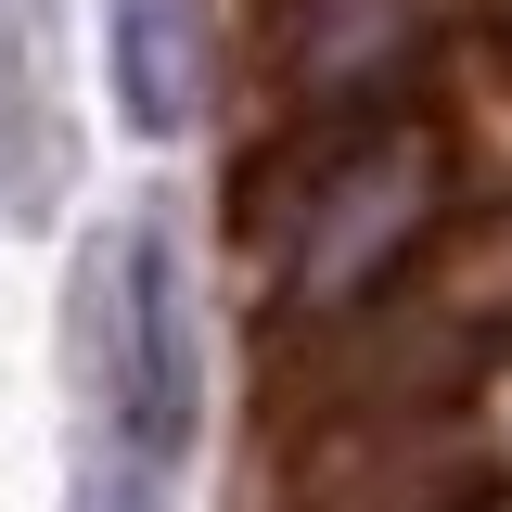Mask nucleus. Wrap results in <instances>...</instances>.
<instances>
[{
	"label": "nucleus",
	"instance_id": "2",
	"mask_svg": "<svg viewBox=\"0 0 512 512\" xmlns=\"http://www.w3.org/2000/svg\"><path fill=\"white\" fill-rule=\"evenodd\" d=\"M423 192H436V167H423L410 141H359V154L308 192V231H295L282 295H295V308H359V295H372V269L423 231Z\"/></svg>",
	"mask_w": 512,
	"mask_h": 512
},
{
	"label": "nucleus",
	"instance_id": "1",
	"mask_svg": "<svg viewBox=\"0 0 512 512\" xmlns=\"http://www.w3.org/2000/svg\"><path fill=\"white\" fill-rule=\"evenodd\" d=\"M90 384H103V461L167 487L205 436V320L167 231H128L90 256Z\"/></svg>",
	"mask_w": 512,
	"mask_h": 512
},
{
	"label": "nucleus",
	"instance_id": "3",
	"mask_svg": "<svg viewBox=\"0 0 512 512\" xmlns=\"http://www.w3.org/2000/svg\"><path fill=\"white\" fill-rule=\"evenodd\" d=\"M180 0H116V90L141 128H180L192 116V77H180Z\"/></svg>",
	"mask_w": 512,
	"mask_h": 512
}]
</instances>
